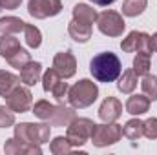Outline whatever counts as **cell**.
Here are the masks:
<instances>
[{"instance_id": "1", "label": "cell", "mask_w": 157, "mask_h": 155, "mask_svg": "<svg viewBox=\"0 0 157 155\" xmlns=\"http://www.w3.org/2000/svg\"><path fill=\"white\" fill-rule=\"evenodd\" d=\"M90 71L95 80L108 84V82H113L119 78V75L122 73V66H121V60L115 53L104 51V53H99L91 59Z\"/></svg>"}, {"instance_id": "2", "label": "cell", "mask_w": 157, "mask_h": 155, "mask_svg": "<svg viewBox=\"0 0 157 155\" xmlns=\"http://www.w3.org/2000/svg\"><path fill=\"white\" fill-rule=\"evenodd\" d=\"M99 97V88L93 80L90 78H82L77 84H73L68 89V100L73 108H88L91 106Z\"/></svg>"}, {"instance_id": "3", "label": "cell", "mask_w": 157, "mask_h": 155, "mask_svg": "<svg viewBox=\"0 0 157 155\" xmlns=\"http://www.w3.org/2000/svg\"><path fill=\"white\" fill-rule=\"evenodd\" d=\"M51 126L49 124H33V122H20L15 126V139L28 142V144H46L49 142Z\"/></svg>"}, {"instance_id": "4", "label": "cell", "mask_w": 157, "mask_h": 155, "mask_svg": "<svg viewBox=\"0 0 157 155\" xmlns=\"http://www.w3.org/2000/svg\"><path fill=\"white\" fill-rule=\"evenodd\" d=\"M122 137V126H119L115 122H104V124H95L90 141L93 142V146L97 148H104V146H112L121 141Z\"/></svg>"}, {"instance_id": "5", "label": "cell", "mask_w": 157, "mask_h": 155, "mask_svg": "<svg viewBox=\"0 0 157 155\" xmlns=\"http://www.w3.org/2000/svg\"><path fill=\"white\" fill-rule=\"evenodd\" d=\"M93 126L95 122L86 119V117H75L73 122L68 126V141L71 142V146H84L90 137H91V131H93Z\"/></svg>"}, {"instance_id": "6", "label": "cell", "mask_w": 157, "mask_h": 155, "mask_svg": "<svg viewBox=\"0 0 157 155\" xmlns=\"http://www.w3.org/2000/svg\"><path fill=\"white\" fill-rule=\"evenodd\" d=\"M97 26H99V31L106 37H121L126 28L122 15L112 9H106L97 17Z\"/></svg>"}, {"instance_id": "7", "label": "cell", "mask_w": 157, "mask_h": 155, "mask_svg": "<svg viewBox=\"0 0 157 155\" xmlns=\"http://www.w3.org/2000/svg\"><path fill=\"white\" fill-rule=\"evenodd\" d=\"M4 99H6V104H7L15 113H26V112H29L31 102H33V95H31L29 88L18 86V84H17Z\"/></svg>"}, {"instance_id": "8", "label": "cell", "mask_w": 157, "mask_h": 155, "mask_svg": "<svg viewBox=\"0 0 157 155\" xmlns=\"http://www.w3.org/2000/svg\"><path fill=\"white\" fill-rule=\"evenodd\" d=\"M62 11L60 0H29L28 2V13L33 18H48L55 17Z\"/></svg>"}, {"instance_id": "9", "label": "cell", "mask_w": 157, "mask_h": 155, "mask_svg": "<svg viewBox=\"0 0 157 155\" xmlns=\"http://www.w3.org/2000/svg\"><path fill=\"white\" fill-rule=\"evenodd\" d=\"M121 49L126 51V53H133V51H137V53L139 51L152 53L150 51V35L143 33V31H132L121 42Z\"/></svg>"}, {"instance_id": "10", "label": "cell", "mask_w": 157, "mask_h": 155, "mask_svg": "<svg viewBox=\"0 0 157 155\" xmlns=\"http://www.w3.org/2000/svg\"><path fill=\"white\" fill-rule=\"evenodd\" d=\"M53 70L62 78H71L77 71V60L71 51H60L53 59Z\"/></svg>"}, {"instance_id": "11", "label": "cell", "mask_w": 157, "mask_h": 155, "mask_svg": "<svg viewBox=\"0 0 157 155\" xmlns=\"http://www.w3.org/2000/svg\"><path fill=\"white\" fill-rule=\"evenodd\" d=\"M122 115V104L115 97H108L102 100L99 108V117L102 122H115L119 117Z\"/></svg>"}, {"instance_id": "12", "label": "cell", "mask_w": 157, "mask_h": 155, "mask_svg": "<svg viewBox=\"0 0 157 155\" xmlns=\"http://www.w3.org/2000/svg\"><path fill=\"white\" fill-rule=\"evenodd\" d=\"M4 152L7 155H40L42 153V148L37 144H28V142H22L18 139H7L6 144H4Z\"/></svg>"}, {"instance_id": "13", "label": "cell", "mask_w": 157, "mask_h": 155, "mask_svg": "<svg viewBox=\"0 0 157 155\" xmlns=\"http://www.w3.org/2000/svg\"><path fill=\"white\" fill-rule=\"evenodd\" d=\"M150 99L146 97V95H132L128 100H126V112L130 113V115H143V113H146L148 112V108H150Z\"/></svg>"}, {"instance_id": "14", "label": "cell", "mask_w": 157, "mask_h": 155, "mask_svg": "<svg viewBox=\"0 0 157 155\" xmlns=\"http://www.w3.org/2000/svg\"><path fill=\"white\" fill-rule=\"evenodd\" d=\"M40 75H42V64L31 60L20 70V82H24L26 86H35L39 82Z\"/></svg>"}, {"instance_id": "15", "label": "cell", "mask_w": 157, "mask_h": 155, "mask_svg": "<svg viewBox=\"0 0 157 155\" xmlns=\"http://www.w3.org/2000/svg\"><path fill=\"white\" fill-rule=\"evenodd\" d=\"M68 33H70V37L75 42L84 44V42H88V40L91 39V26L77 22V20H71L70 26H68Z\"/></svg>"}, {"instance_id": "16", "label": "cell", "mask_w": 157, "mask_h": 155, "mask_svg": "<svg viewBox=\"0 0 157 155\" xmlns=\"http://www.w3.org/2000/svg\"><path fill=\"white\" fill-rule=\"evenodd\" d=\"M77 117L73 108H68V106H57L55 108V113L49 119V124L53 126H70L73 122V119Z\"/></svg>"}, {"instance_id": "17", "label": "cell", "mask_w": 157, "mask_h": 155, "mask_svg": "<svg viewBox=\"0 0 157 155\" xmlns=\"http://www.w3.org/2000/svg\"><path fill=\"white\" fill-rule=\"evenodd\" d=\"M97 11L91 7V6H88V4H77L75 7H73V20H77V22H82V24H93L95 20H97Z\"/></svg>"}, {"instance_id": "18", "label": "cell", "mask_w": 157, "mask_h": 155, "mask_svg": "<svg viewBox=\"0 0 157 155\" xmlns=\"http://www.w3.org/2000/svg\"><path fill=\"white\" fill-rule=\"evenodd\" d=\"M20 49V42L9 33H2L0 35V57H4L6 60L9 57H13L17 51Z\"/></svg>"}, {"instance_id": "19", "label": "cell", "mask_w": 157, "mask_h": 155, "mask_svg": "<svg viewBox=\"0 0 157 155\" xmlns=\"http://www.w3.org/2000/svg\"><path fill=\"white\" fill-rule=\"evenodd\" d=\"M26 29V22L17 18V17H2L0 18V33H9V35H15V33H20Z\"/></svg>"}, {"instance_id": "20", "label": "cell", "mask_w": 157, "mask_h": 155, "mask_svg": "<svg viewBox=\"0 0 157 155\" xmlns=\"http://www.w3.org/2000/svg\"><path fill=\"white\" fill-rule=\"evenodd\" d=\"M117 88L121 93H132L137 88V73L133 70H126L119 75Z\"/></svg>"}, {"instance_id": "21", "label": "cell", "mask_w": 157, "mask_h": 155, "mask_svg": "<svg viewBox=\"0 0 157 155\" xmlns=\"http://www.w3.org/2000/svg\"><path fill=\"white\" fill-rule=\"evenodd\" d=\"M146 6H148V0H124L122 2V15L130 17V18L139 17L144 13Z\"/></svg>"}, {"instance_id": "22", "label": "cell", "mask_w": 157, "mask_h": 155, "mask_svg": "<svg viewBox=\"0 0 157 155\" xmlns=\"http://www.w3.org/2000/svg\"><path fill=\"white\" fill-rule=\"evenodd\" d=\"M122 135L126 139H130V141H139L144 135V131H143V120H139V119L128 120L124 124V128H122Z\"/></svg>"}, {"instance_id": "23", "label": "cell", "mask_w": 157, "mask_h": 155, "mask_svg": "<svg viewBox=\"0 0 157 155\" xmlns=\"http://www.w3.org/2000/svg\"><path fill=\"white\" fill-rule=\"evenodd\" d=\"M20 82V77H17V75H13V73H9V71H4V70H0V97L4 99L17 84Z\"/></svg>"}, {"instance_id": "24", "label": "cell", "mask_w": 157, "mask_h": 155, "mask_svg": "<svg viewBox=\"0 0 157 155\" xmlns=\"http://www.w3.org/2000/svg\"><path fill=\"white\" fill-rule=\"evenodd\" d=\"M133 71L137 73V77H144L150 71V53L146 51H139L133 59Z\"/></svg>"}, {"instance_id": "25", "label": "cell", "mask_w": 157, "mask_h": 155, "mask_svg": "<svg viewBox=\"0 0 157 155\" xmlns=\"http://www.w3.org/2000/svg\"><path fill=\"white\" fill-rule=\"evenodd\" d=\"M24 37H26V44L31 47V49H37L40 44H42V33L37 26H29L26 24V29H24Z\"/></svg>"}, {"instance_id": "26", "label": "cell", "mask_w": 157, "mask_h": 155, "mask_svg": "<svg viewBox=\"0 0 157 155\" xmlns=\"http://www.w3.org/2000/svg\"><path fill=\"white\" fill-rule=\"evenodd\" d=\"M55 108L57 106H53V104H49L48 100H39V102H35V106H33V113L35 117H39L42 120H49L53 113H55Z\"/></svg>"}, {"instance_id": "27", "label": "cell", "mask_w": 157, "mask_h": 155, "mask_svg": "<svg viewBox=\"0 0 157 155\" xmlns=\"http://www.w3.org/2000/svg\"><path fill=\"white\" fill-rule=\"evenodd\" d=\"M7 62H9V66H11V68L22 70L28 62H31V53H29V51H26L24 47H20L13 57H9V59H7Z\"/></svg>"}, {"instance_id": "28", "label": "cell", "mask_w": 157, "mask_h": 155, "mask_svg": "<svg viewBox=\"0 0 157 155\" xmlns=\"http://www.w3.org/2000/svg\"><path fill=\"white\" fill-rule=\"evenodd\" d=\"M49 150H51V153H55V155H66L73 150V146L68 141V137H57V139L51 141Z\"/></svg>"}, {"instance_id": "29", "label": "cell", "mask_w": 157, "mask_h": 155, "mask_svg": "<svg viewBox=\"0 0 157 155\" xmlns=\"http://www.w3.org/2000/svg\"><path fill=\"white\" fill-rule=\"evenodd\" d=\"M143 93L150 99V100H157V77L155 75H144L143 82H141Z\"/></svg>"}, {"instance_id": "30", "label": "cell", "mask_w": 157, "mask_h": 155, "mask_svg": "<svg viewBox=\"0 0 157 155\" xmlns=\"http://www.w3.org/2000/svg\"><path fill=\"white\" fill-rule=\"evenodd\" d=\"M62 80V77L51 68V70H48L46 73H44V77H42V88H44V91H51L59 82Z\"/></svg>"}, {"instance_id": "31", "label": "cell", "mask_w": 157, "mask_h": 155, "mask_svg": "<svg viewBox=\"0 0 157 155\" xmlns=\"http://www.w3.org/2000/svg\"><path fill=\"white\" fill-rule=\"evenodd\" d=\"M15 124V112L9 106H0V128H9Z\"/></svg>"}, {"instance_id": "32", "label": "cell", "mask_w": 157, "mask_h": 155, "mask_svg": "<svg viewBox=\"0 0 157 155\" xmlns=\"http://www.w3.org/2000/svg\"><path fill=\"white\" fill-rule=\"evenodd\" d=\"M143 131H144V137L148 139H157V119L155 117H150L148 120L143 122Z\"/></svg>"}, {"instance_id": "33", "label": "cell", "mask_w": 157, "mask_h": 155, "mask_svg": "<svg viewBox=\"0 0 157 155\" xmlns=\"http://www.w3.org/2000/svg\"><path fill=\"white\" fill-rule=\"evenodd\" d=\"M68 89H70V88H68V82H64V78H62V80H60V82L51 89V93H53V97H55L57 100H60V102H62V100H64V97L68 95Z\"/></svg>"}, {"instance_id": "34", "label": "cell", "mask_w": 157, "mask_h": 155, "mask_svg": "<svg viewBox=\"0 0 157 155\" xmlns=\"http://www.w3.org/2000/svg\"><path fill=\"white\" fill-rule=\"evenodd\" d=\"M22 0H0V9H17Z\"/></svg>"}, {"instance_id": "35", "label": "cell", "mask_w": 157, "mask_h": 155, "mask_svg": "<svg viewBox=\"0 0 157 155\" xmlns=\"http://www.w3.org/2000/svg\"><path fill=\"white\" fill-rule=\"evenodd\" d=\"M150 51L152 53H157V33L150 35Z\"/></svg>"}, {"instance_id": "36", "label": "cell", "mask_w": 157, "mask_h": 155, "mask_svg": "<svg viewBox=\"0 0 157 155\" xmlns=\"http://www.w3.org/2000/svg\"><path fill=\"white\" fill-rule=\"evenodd\" d=\"M90 2H93V4H97V6H112L115 0H90Z\"/></svg>"}]
</instances>
